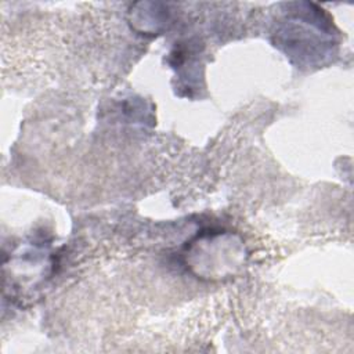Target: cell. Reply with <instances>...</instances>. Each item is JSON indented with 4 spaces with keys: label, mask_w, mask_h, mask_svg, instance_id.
I'll return each instance as SVG.
<instances>
[{
    "label": "cell",
    "mask_w": 354,
    "mask_h": 354,
    "mask_svg": "<svg viewBox=\"0 0 354 354\" xmlns=\"http://www.w3.org/2000/svg\"><path fill=\"white\" fill-rule=\"evenodd\" d=\"M289 15L277 29V46L281 47L289 57L311 65L319 61L330 51V40H326L328 32L319 21V10L314 11L308 21L310 11Z\"/></svg>",
    "instance_id": "cell-1"
},
{
    "label": "cell",
    "mask_w": 354,
    "mask_h": 354,
    "mask_svg": "<svg viewBox=\"0 0 354 354\" xmlns=\"http://www.w3.org/2000/svg\"><path fill=\"white\" fill-rule=\"evenodd\" d=\"M243 254L241 245L230 234H203L189 245V267L196 274L225 275L238 267Z\"/></svg>",
    "instance_id": "cell-2"
}]
</instances>
